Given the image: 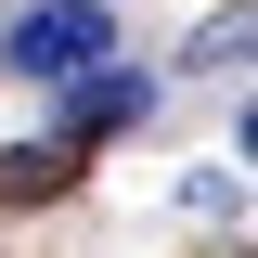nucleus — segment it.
I'll return each instance as SVG.
<instances>
[{
	"label": "nucleus",
	"instance_id": "f257e3e1",
	"mask_svg": "<svg viewBox=\"0 0 258 258\" xmlns=\"http://www.w3.org/2000/svg\"><path fill=\"white\" fill-rule=\"evenodd\" d=\"M116 52V13L103 0H26L13 26H0V64L26 78V91H64V78H91Z\"/></svg>",
	"mask_w": 258,
	"mask_h": 258
},
{
	"label": "nucleus",
	"instance_id": "f03ea898",
	"mask_svg": "<svg viewBox=\"0 0 258 258\" xmlns=\"http://www.w3.org/2000/svg\"><path fill=\"white\" fill-rule=\"evenodd\" d=\"M155 116V78H129V64H91V78H64V155H78V142H103V129H142Z\"/></svg>",
	"mask_w": 258,
	"mask_h": 258
},
{
	"label": "nucleus",
	"instance_id": "7ed1b4c3",
	"mask_svg": "<svg viewBox=\"0 0 258 258\" xmlns=\"http://www.w3.org/2000/svg\"><path fill=\"white\" fill-rule=\"evenodd\" d=\"M245 39H258V26H245V0H232V13H207V26H194L181 64H194V78H232V64H245Z\"/></svg>",
	"mask_w": 258,
	"mask_h": 258
},
{
	"label": "nucleus",
	"instance_id": "20e7f679",
	"mask_svg": "<svg viewBox=\"0 0 258 258\" xmlns=\"http://www.w3.org/2000/svg\"><path fill=\"white\" fill-rule=\"evenodd\" d=\"M64 181H78L64 142H13V155H0V194H64Z\"/></svg>",
	"mask_w": 258,
	"mask_h": 258
}]
</instances>
